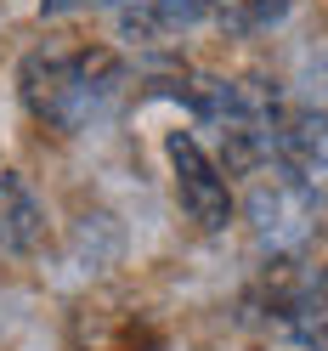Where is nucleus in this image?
Masks as SVG:
<instances>
[{"mask_svg":"<svg viewBox=\"0 0 328 351\" xmlns=\"http://www.w3.org/2000/svg\"><path fill=\"white\" fill-rule=\"evenodd\" d=\"M164 159H170V182H176V204L187 210V221L199 232H221L232 221V187L227 170L204 153L199 136L187 130H170L164 136Z\"/></svg>","mask_w":328,"mask_h":351,"instance_id":"nucleus-3","label":"nucleus"},{"mask_svg":"<svg viewBox=\"0 0 328 351\" xmlns=\"http://www.w3.org/2000/svg\"><path fill=\"white\" fill-rule=\"evenodd\" d=\"M323 210H328V199H317L312 187H300L283 165L255 170V182H249V238L266 261L317 250L323 244Z\"/></svg>","mask_w":328,"mask_h":351,"instance_id":"nucleus-2","label":"nucleus"},{"mask_svg":"<svg viewBox=\"0 0 328 351\" xmlns=\"http://www.w3.org/2000/svg\"><path fill=\"white\" fill-rule=\"evenodd\" d=\"M289 6L294 0H210L215 23L232 29V34H266V29H277L289 17Z\"/></svg>","mask_w":328,"mask_h":351,"instance_id":"nucleus-8","label":"nucleus"},{"mask_svg":"<svg viewBox=\"0 0 328 351\" xmlns=\"http://www.w3.org/2000/svg\"><path fill=\"white\" fill-rule=\"evenodd\" d=\"M74 6H85V0H40V12H46V17H57V12H74Z\"/></svg>","mask_w":328,"mask_h":351,"instance_id":"nucleus-9","label":"nucleus"},{"mask_svg":"<svg viewBox=\"0 0 328 351\" xmlns=\"http://www.w3.org/2000/svg\"><path fill=\"white\" fill-rule=\"evenodd\" d=\"M125 85L130 74L108 46H40L17 69L23 108L57 136H85L91 125H102L119 108Z\"/></svg>","mask_w":328,"mask_h":351,"instance_id":"nucleus-1","label":"nucleus"},{"mask_svg":"<svg viewBox=\"0 0 328 351\" xmlns=\"http://www.w3.org/2000/svg\"><path fill=\"white\" fill-rule=\"evenodd\" d=\"M46 244V204L17 170H0V255H34Z\"/></svg>","mask_w":328,"mask_h":351,"instance_id":"nucleus-7","label":"nucleus"},{"mask_svg":"<svg viewBox=\"0 0 328 351\" xmlns=\"http://www.w3.org/2000/svg\"><path fill=\"white\" fill-rule=\"evenodd\" d=\"M272 165H283L300 187H312L317 199H328V114L323 108H294V114L277 119Z\"/></svg>","mask_w":328,"mask_h":351,"instance_id":"nucleus-4","label":"nucleus"},{"mask_svg":"<svg viewBox=\"0 0 328 351\" xmlns=\"http://www.w3.org/2000/svg\"><path fill=\"white\" fill-rule=\"evenodd\" d=\"M210 12V0H114V23L130 46H170Z\"/></svg>","mask_w":328,"mask_h":351,"instance_id":"nucleus-5","label":"nucleus"},{"mask_svg":"<svg viewBox=\"0 0 328 351\" xmlns=\"http://www.w3.org/2000/svg\"><path fill=\"white\" fill-rule=\"evenodd\" d=\"M79 351H159V328L130 306H85L74 317Z\"/></svg>","mask_w":328,"mask_h":351,"instance_id":"nucleus-6","label":"nucleus"}]
</instances>
